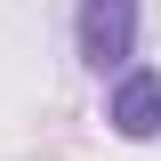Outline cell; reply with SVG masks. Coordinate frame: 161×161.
<instances>
[{
	"label": "cell",
	"instance_id": "1",
	"mask_svg": "<svg viewBox=\"0 0 161 161\" xmlns=\"http://www.w3.org/2000/svg\"><path fill=\"white\" fill-rule=\"evenodd\" d=\"M73 40H80V64L97 80H113L121 64H137V0H80Z\"/></svg>",
	"mask_w": 161,
	"mask_h": 161
},
{
	"label": "cell",
	"instance_id": "2",
	"mask_svg": "<svg viewBox=\"0 0 161 161\" xmlns=\"http://www.w3.org/2000/svg\"><path fill=\"white\" fill-rule=\"evenodd\" d=\"M105 121H113L121 145H153L161 137V64H121L113 80H105Z\"/></svg>",
	"mask_w": 161,
	"mask_h": 161
}]
</instances>
